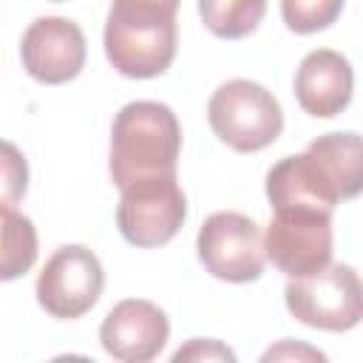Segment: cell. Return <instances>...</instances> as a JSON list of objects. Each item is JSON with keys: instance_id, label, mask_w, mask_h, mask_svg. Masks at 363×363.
<instances>
[{"instance_id": "cell-1", "label": "cell", "mask_w": 363, "mask_h": 363, "mask_svg": "<svg viewBox=\"0 0 363 363\" xmlns=\"http://www.w3.org/2000/svg\"><path fill=\"white\" fill-rule=\"evenodd\" d=\"M182 128L176 113L153 99L128 102L111 128V179L122 190L153 176H176Z\"/></svg>"}, {"instance_id": "cell-2", "label": "cell", "mask_w": 363, "mask_h": 363, "mask_svg": "<svg viewBox=\"0 0 363 363\" xmlns=\"http://www.w3.org/2000/svg\"><path fill=\"white\" fill-rule=\"evenodd\" d=\"M213 133L238 153L269 147L284 130L278 99L252 79H230L218 85L207 102Z\"/></svg>"}, {"instance_id": "cell-3", "label": "cell", "mask_w": 363, "mask_h": 363, "mask_svg": "<svg viewBox=\"0 0 363 363\" xmlns=\"http://www.w3.org/2000/svg\"><path fill=\"white\" fill-rule=\"evenodd\" d=\"M284 301L292 318L312 329L349 332L363 320V281L349 264H326L312 275L292 278Z\"/></svg>"}, {"instance_id": "cell-4", "label": "cell", "mask_w": 363, "mask_h": 363, "mask_svg": "<svg viewBox=\"0 0 363 363\" xmlns=\"http://www.w3.org/2000/svg\"><path fill=\"white\" fill-rule=\"evenodd\" d=\"M187 199L176 176H153L122 187L116 227L133 247L150 250L167 244L184 224Z\"/></svg>"}, {"instance_id": "cell-5", "label": "cell", "mask_w": 363, "mask_h": 363, "mask_svg": "<svg viewBox=\"0 0 363 363\" xmlns=\"http://www.w3.org/2000/svg\"><path fill=\"white\" fill-rule=\"evenodd\" d=\"M264 250L289 278L318 272L332 258V213L315 207H275L264 233Z\"/></svg>"}, {"instance_id": "cell-6", "label": "cell", "mask_w": 363, "mask_h": 363, "mask_svg": "<svg viewBox=\"0 0 363 363\" xmlns=\"http://www.w3.org/2000/svg\"><path fill=\"white\" fill-rule=\"evenodd\" d=\"M196 250L204 269L213 278L230 284H247L261 278L267 264V250L258 224L230 210L204 218L196 238Z\"/></svg>"}, {"instance_id": "cell-7", "label": "cell", "mask_w": 363, "mask_h": 363, "mask_svg": "<svg viewBox=\"0 0 363 363\" xmlns=\"http://www.w3.org/2000/svg\"><path fill=\"white\" fill-rule=\"evenodd\" d=\"M105 272L99 258L82 244L60 247L37 275V303L60 320L82 318L102 295Z\"/></svg>"}, {"instance_id": "cell-8", "label": "cell", "mask_w": 363, "mask_h": 363, "mask_svg": "<svg viewBox=\"0 0 363 363\" xmlns=\"http://www.w3.org/2000/svg\"><path fill=\"white\" fill-rule=\"evenodd\" d=\"M20 60L37 82L62 85L85 65V34L74 20L40 17L20 40Z\"/></svg>"}, {"instance_id": "cell-9", "label": "cell", "mask_w": 363, "mask_h": 363, "mask_svg": "<svg viewBox=\"0 0 363 363\" xmlns=\"http://www.w3.org/2000/svg\"><path fill=\"white\" fill-rule=\"evenodd\" d=\"M170 335L167 315L142 298L119 301L99 326L102 349L122 363H147L153 360Z\"/></svg>"}, {"instance_id": "cell-10", "label": "cell", "mask_w": 363, "mask_h": 363, "mask_svg": "<svg viewBox=\"0 0 363 363\" xmlns=\"http://www.w3.org/2000/svg\"><path fill=\"white\" fill-rule=\"evenodd\" d=\"M108 62L130 79H150L170 68L176 57V23L133 26L108 17L105 23Z\"/></svg>"}, {"instance_id": "cell-11", "label": "cell", "mask_w": 363, "mask_h": 363, "mask_svg": "<svg viewBox=\"0 0 363 363\" xmlns=\"http://www.w3.org/2000/svg\"><path fill=\"white\" fill-rule=\"evenodd\" d=\"M352 62L332 48L309 51L295 71V99L315 119L337 116L352 99Z\"/></svg>"}, {"instance_id": "cell-12", "label": "cell", "mask_w": 363, "mask_h": 363, "mask_svg": "<svg viewBox=\"0 0 363 363\" xmlns=\"http://www.w3.org/2000/svg\"><path fill=\"white\" fill-rule=\"evenodd\" d=\"M303 153L329 201L340 204L363 193V136L323 133Z\"/></svg>"}, {"instance_id": "cell-13", "label": "cell", "mask_w": 363, "mask_h": 363, "mask_svg": "<svg viewBox=\"0 0 363 363\" xmlns=\"http://www.w3.org/2000/svg\"><path fill=\"white\" fill-rule=\"evenodd\" d=\"M267 0H199L201 23L221 40H241L264 20Z\"/></svg>"}, {"instance_id": "cell-14", "label": "cell", "mask_w": 363, "mask_h": 363, "mask_svg": "<svg viewBox=\"0 0 363 363\" xmlns=\"http://www.w3.org/2000/svg\"><path fill=\"white\" fill-rule=\"evenodd\" d=\"M0 216H3V281H11L31 269L37 258V233L31 218L17 213L14 204H3Z\"/></svg>"}, {"instance_id": "cell-15", "label": "cell", "mask_w": 363, "mask_h": 363, "mask_svg": "<svg viewBox=\"0 0 363 363\" xmlns=\"http://www.w3.org/2000/svg\"><path fill=\"white\" fill-rule=\"evenodd\" d=\"M343 11V0H281V17L295 34L329 28Z\"/></svg>"}, {"instance_id": "cell-16", "label": "cell", "mask_w": 363, "mask_h": 363, "mask_svg": "<svg viewBox=\"0 0 363 363\" xmlns=\"http://www.w3.org/2000/svg\"><path fill=\"white\" fill-rule=\"evenodd\" d=\"M179 0H113L108 17L133 26H167L176 23Z\"/></svg>"}, {"instance_id": "cell-17", "label": "cell", "mask_w": 363, "mask_h": 363, "mask_svg": "<svg viewBox=\"0 0 363 363\" xmlns=\"http://www.w3.org/2000/svg\"><path fill=\"white\" fill-rule=\"evenodd\" d=\"M3 153H6V162H3V204H14L26 193L28 170H26V159L17 153V147L11 142L3 145Z\"/></svg>"}, {"instance_id": "cell-18", "label": "cell", "mask_w": 363, "mask_h": 363, "mask_svg": "<svg viewBox=\"0 0 363 363\" xmlns=\"http://www.w3.org/2000/svg\"><path fill=\"white\" fill-rule=\"evenodd\" d=\"M182 360H193V363H201V360H227V363H235V354H233V349H227L218 340H201V337H196L187 346H182V349L173 352V363H182Z\"/></svg>"}, {"instance_id": "cell-19", "label": "cell", "mask_w": 363, "mask_h": 363, "mask_svg": "<svg viewBox=\"0 0 363 363\" xmlns=\"http://www.w3.org/2000/svg\"><path fill=\"white\" fill-rule=\"evenodd\" d=\"M292 357H295V360H298V357H303V360H326L323 352L309 349V346H292V340H284V343L267 349L261 360L267 363V360H292Z\"/></svg>"}]
</instances>
